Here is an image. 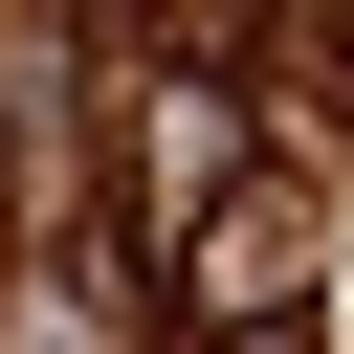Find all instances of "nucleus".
<instances>
[{
	"mask_svg": "<svg viewBox=\"0 0 354 354\" xmlns=\"http://www.w3.org/2000/svg\"><path fill=\"white\" fill-rule=\"evenodd\" d=\"M243 177H266V111H243L221 66H133V221H155V243H199Z\"/></svg>",
	"mask_w": 354,
	"mask_h": 354,
	"instance_id": "obj_1",
	"label": "nucleus"
},
{
	"mask_svg": "<svg viewBox=\"0 0 354 354\" xmlns=\"http://www.w3.org/2000/svg\"><path fill=\"white\" fill-rule=\"evenodd\" d=\"M199 354H310V332H288V310H266V332H199Z\"/></svg>",
	"mask_w": 354,
	"mask_h": 354,
	"instance_id": "obj_2",
	"label": "nucleus"
},
{
	"mask_svg": "<svg viewBox=\"0 0 354 354\" xmlns=\"http://www.w3.org/2000/svg\"><path fill=\"white\" fill-rule=\"evenodd\" d=\"M0 221H22V133H0Z\"/></svg>",
	"mask_w": 354,
	"mask_h": 354,
	"instance_id": "obj_3",
	"label": "nucleus"
}]
</instances>
